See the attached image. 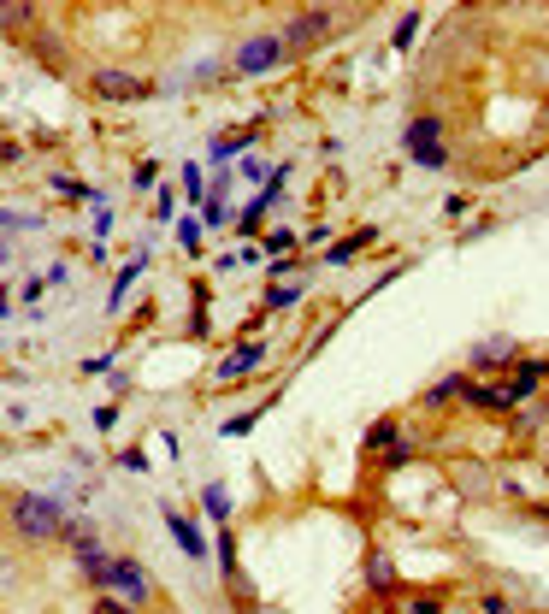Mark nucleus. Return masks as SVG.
<instances>
[{"instance_id": "2f4dec72", "label": "nucleus", "mask_w": 549, "mask_h": 614, "mask_svg": "<svg viewBox=\"0 0 549 614\" xmlns=\"http://www.w3.org/2000/svg\"><path fill=\"white\" fill-rule=\"evenodd\" d=\"M254 420H260V408H248V414H231V420H225V437H243V431H254Z\"/></svg>"}, {"instance_id": "0eeeda50", "label": "nucleus", "mask_w": 549, "mask_h": 614, "mask_svg": "<svg viewBox=\"0 0 549 614\" xmlns=\"http://www.w3.org/2000/svg\"><path fill=\"white\" fill-rule=\"evenodd\" d=\"M160 520H166V532L178 538V550L189 555V561H207V538H201V526H195L183 508H172V502H166V508H160Z\"/></svg>"}, {"instance_id": "37998d69", "label": "nucleus", "mask_w": 549, "mask_h": 614, "mask_svg": "<svg viewBox=\"0 0 549 614\" xmlns=\"http://www.w3.org/2000/svg\"><path fill=\"white\" fill-rule=\"evenodd\" d=\"M248 614H254V609H248Z\"/></svg>"}, {"instance_id": "6e6552de", "label": "nucleus", "mask_w": 549, "mask_h": 614, "mask_svg": "<svg viewBox=\"0 0 549 614\" xmlns=\"http://www.w3.org/2000/svg\"><path fill=\"white\" fill-rule=\"evenodd\" d=\"M443 142H449V130H443L437 113H420V119H408V130H402L408 160H414V154H431V148H443Z\"/></svg>"}, {"instance_id": "7ed1b4c3", "label": "nucleus", "mask_w": 549, "mask_h": 614, "mask_svg": "<svg viewBox=\"0 0 549 614\" xmlns=\"http://www.w3.org/2000/svg\"><path fill=\"white\" fill-rule=\"evenodd\" d=\"M89 95H95V101H113V107H136V101H148V95H154V83H148L142 71L101 65V71L89 77Z\"/></svg>"}, {"instance_id": "cd10ccee", "label": "nucleus", "mask_w": 549, "mask_h": 614, "mask_svg": "<svg viewBox=\"0 0 549 614\" xmlns=\"http://www.w3.org/2000/svg\"><path fill=\"white\" fill-rule=\"evenodd\" d=\"M408 461H414V443H408V437H402L396 449H384V455H378V467H384V473H396V467H408Z\"/></svg>"}, {"instance_id": "4c0bfd02", "label": "nucleus", "mask_w": 549, "mask_h": 614, "mask_svg": "<svg viewBox=\"0 0 549 614\" xmlns=\"http://www.w3.org/2000/svg\"><path fill=\"white\" fill-rule=\"evenodd\" d=\"M172 213H178V201H172V189H160V201H154V219H160V225H166V219H172Z\"/></svg>"}, {"instance_id": "473e14b6", "label": "nucleus", "mask_w": 549, "mask_h": 614, "mask_svg": "<svg viewBox=\"0 0 549 614\" xmlns=\"http://www.w3.org/2000/svg\"><path fill=\"white\" fill-rule=\"evenodd\" d=\"M95 614H136V603H119L113 591H101V597H95Z\"/></svg>"}, {"instance_id": "c9c22d12", "label": "nucleus", "mask_w": 549, "mask_h": 614, "mask_svg": "<svg viewBox=\"0 0 549 614\" xmlns=\"http://www.w3.org/2000/svg\"><path fill=\"white\" fill-rule=\"evenodd\" d=\"M414 166H426V172H443V166H449V148H431V154H414Z\"/></svg>"}, {"instance_id": "4be33fe9", "label": "nucleus", "mask_w": 549, "mask_h": 614, "mask_svg": "<svg viewBox=\"0 0 549 614\" xmlns=\"http://www.w3.org/2000/svg\"><path fill=\"white\" fill-rule=\"evenodd\" d=\"M183 201H189V207H195V213H201V207H207V178H201V166H195V160H183Z\"/></svg>"}, {"instance_id": "423d86ee", "label": "nucleus", "mask_w": 549, "mask_h": 614, "mask_svg": "<svg viewBox=\"0 0 549 614\" xmlns=\"http://www.w3.org/2000/svg\"><path fill=\"white\" fill-rule=\"evenodd\" d=\"M113 591H119L124 603H136V609L154 597V585H148V567H142L136 555H119V561H113Z\"/></svg>"}, {"instance_id": "7c9ffc66", "label": "nucleus", "mask_w": 549, "mask_h": 614, "mask_svg": "<svg viewBox=\"0 0 549 614\" xmlns=\"http://www.w3.org/2000/svg\"><path fill=\"white\" fill-rule=\"evenodd\" d=\"M402 614H443V597L420 591V597H408V609H402Z\"/></svg>"}, {"instance_id": "393cba45", "label": "nucleus", "mask_w": 549, "mask_h": 614, "mask_svg": "<svg viewBox=\"0 0 549 614\" xmlns=\"http://www.w3.org/2000/svg\"><path fill=\"white\" fill-rule=\"evenodd\" d=\"M414 36H420V12H402V24L390 30V48H396V54H408V48H414Z\"/></svg>"}, {"instance_id": "e433bc0d", "label": "nucleus", "mask_w": 549, "mask_h": 614, "mask_svg": "<svg viewBox=\"0 0 549 614\" xmlns=\"http://www.w3.org/2000/svg\"><path fill=\"white\" fill-rule=\"evenodd\" d=\"M479 614H514V609H508V597H496V591H485V597H479Z\"/></svg>"}, {"instance_id": "72a5a7b5", "label": "nucleus", "mask_w": 549, "mask_h": 614, "mask_svg": "<svg viewBox=\"0 0 549 614\" xmlns=\"http://www.w3.org/2000/svg\"><path fill=\"white\" fill-rule=\"evenodd\" d=\"M154 178H160V166H154V160H136V172H130V184H136V189H154Z\"/></svg>"}, {"instance_id": "b1692460", "label": "nucleus", "mask_w": 549, "mask_h": 614, "mask_svg": "<svg viewBox=\"0 0 549 614\" xmlns=\"http://www.w3.org/2000/svg\"><path fill=\"white\" fill-rule=\"evenodd\" d=\"M54 195H65V201H89V207H101V189H89L83 178H65V172H54Z\"/></svg>"}, {"instance_id": "5701e85b", "label": "nucleus", "mask_w": 549, "mask_h": 614, "mask_svg": "<svg viewBox=\"0 0 549 614\" xmlns=\"http://www.w3.org/2000/svg\"><path fill=\"white\" fill-rule=\"evenodd\" d=\"M260 248H266V254H272V260H290V254H302V237H296V231H284V225H278V231H266V237H260Z\"/></svg>"}, {"instance_id": "79ce46f5", "label": "nucleus", "mask_w": 549, "mask_h": 614, "mask_svg": "<svg viewBox=\"0 0 549 614\" xmlns=\"http://www.w3.org/2000/svg\"><path fill=\"white\" fill-rule=\"evenodd\" d=\"M355 614H384V609H355Z\"/></svg>"}, {"instance_id": "dca6fc26", "label": "nucleus", "mask_w": 549, "mask_h": 614, "mask_svg": "<svg viewBox=\"0 0 549 614\" xmlns=\"http://www.w3.org/2000/svg\"><path fill=\"white\" fill-rule=\"evenodd\" d=\"M272 207H278V195H272V189H260V195H248L243 219H237V237H248V243H254V231L266 225V213H272Z\"/></svg>"}, {"instance_id": "20e7f679", "label": "nucleus", "mask_w": 549, "mask_h": 614, "mask_svg": "<svg viewBox=\"0 0 549 614\" xmlns=\"http://www.w3.org/2000/svg\"><path fill=\"white\" fill-rule=\"evenodd\" d=\"M284 60H290L284 36H248V42H237V54H231V71L237 77H266V71H278Z\"/></svg>"}, {"instance_id": "ddd939ff", "label": "nucleus", "mask_w": 549, "mask_h": 614, "mask_svg": "<svg viewBox=\"0 0 549 614\" xmlns=\"http://www.w3.org/2000/svg\"><path fill=\"white\" fill-rule=\"evenodd\" d=\"M254 136H260V124H243V130H225V136H213V142H207V160H213V166H231V160L243 154Z\"/></svg>"}, {"instance_id": "ea45409f", "label": "nucleus", "mask_w": 549, "mask_h": 614, "mask_svg": "<svg viewBox=\"0 0 549 614\" xmlns=\"http://www.w3.org/2000/svg\"><path fill=\"white\" fill-rule=\"evenodd\" d=\"M485 231H496V219H490V213H479V219H473V225H467L461 237H485Z\"/></svg>"}, {"instance_id": "c85d7f7f", "label": "nucleus", "mask_w": 549, "mask_h": 614, "mask_svg": "<svg viewBox=\"0 0 549 614\" xmlns=\"http://www.w3.org/2000/svg\"><path fill=\"white\" fill-rule=\"evenodd\" d=\"M201 231H207L201 219H183V225H178V248H183V254H201Z\"/></svg>"}, {"instance_id": "f03ea898", "label": "nucleus", "mask_w": 549, "mask_h": 614, "mask_svg": "<svg viewBox=\"0 0 549 614\" xmlns=\"http://www.w3.org/2000/svg\"><path fill=\"white\" fill-rule=\"evenodd\" d=\"M337 30H343V12H337V6H302V12H296L284 30H278V36H284V48H290V60H296V54L325 48Z\"/></svg>"}, {"instance_id": "a878e982", "label": "nucleus", "mask_w": 549, "mask_h": 614, "mask_svg": "<svg viewBox=\"0 0 549 614\" xmlns=\"http://www.w3.org/2000/svg\"><path fill=\"white\" fill-rule=\"evenodd\" d=\"M307 296V278L302 284H272V290H266V307H296Z\"/></svg>"}, {"instance_id": "bb28decb", "label": "nucleus", "mask_w": 549, "mask_h": 614, "mask_svg": "<svg viewBox=\"0 0 549 614\" xmlns=\"http://www.w3.org/2000/svg\"><path fill=\"white\" fill-rule=\"evenodd\" d=\"M195 219H201L207 231H225V225H231V207H225V201H207V207H201Z\"/></svg>"}, {"instance_id": "58836bf2", "label": "nucleus", "mask_w": 549, "mask_h": 614, "mask_svg": "<svg viewBox=\"0 0 549 614\" xmlns=\"http://www.w3.org/2000/svg\"><path fill=\"white\" fill-rule=\"evenodd\" d=\"M119 467H130V473H148V455H142V449H124Z\"/></svg>"}, {"instance_id": "9d476101", "label": "nucleus", "mask_w": 549, "mask_h": 614, "mask_svg": "<svg viewBox=\"0 0 549 614\" xmlns=\"http://www.w3.org/2000/svg\"><path fill=\"white\" fill-rule=\"evenodd\" d=\"M461 402H467V408H485V414L514 408V402H508V384H485V378H473V372H467V384H461Z\"/></svg>"}, {"instance_id": "2eb2a0df", "label": "nucleus", "mask_w": 549, "mask_h": 614, "mask_svg": "<svg viewBox=\"0 0 549 614\" xmlns=\"http://www.w3.org/2000/svg\"><path fill=\"white\" fill-rule=\"evenodd\" d=\"M378 243V225H361V231H349L337 248H325V266H349L355 254H366V248Z\"/></svg>"}, {"instance_id": "a211bd4d", "label": "nucleus", "mask_w": 549, "mask_h": 614, "mask_svg": "<svg viewBox=\"0 0 549 614\" xmlns=\"http://www.w3.org/2000/svg\"><path fill=\"white\" fill-rule=\"evenodd\" d=\"M201 514H207L213 526H231V491H225L219 479H207V485H201Z\"/></svg>"}, {"instance_id": "a19ab883", "label": "nucleus", "mask_w": 549, "mask_h": 614, "mask_svg": "<svg viewBox=\"0 0 549 614\" xmlns=\"http://www.w3.org/2000/svg\"><path fill=\"white\" fill-rule=\"evenodd\" d=\"M83 372H89V378H95V372H113V355H89V361H83Z\"/></svg>"}, {"instance_id": "f257e3e1", "label": "nucleus", "mask_w": 549, "mask_h": 614, "mask_svg": "<svg viewBox=\"0 0 549 614\" xmlns=\"http://www.w3.org/2000/svg\"><path fill=\"white\" fill-rule=\"evenodd\" d=\"M6 514H12V526H18V538H30V544L60 538V526H65L60 496H42V491H18L6 502Z\"/></svg>"}, {"instance_id": "aec40b11", "label": "nucleus", "mask_w": 549, "mask_h": 614, "mask_svg": "<svg viewBox=\"0 0 549 614\" xmlns=\"http://www.w3.org/2000/svg\"><path fill=\"white\" fill-rule=\"evenodd\" d=\"M113 561H119V555H83V561H77V567H83V579H89V585H95V591H113Z\"/></svg>"}, {"instance_id": "f3484780", "label": "nucleus", "mask_w": 549, "mask_h": 614, "mask_svg": "<svg viewBox=\"0 0 549 614\" xmlns=\"http://www.w3.org/2000/svg\"><path fill=\"white\" fill-rule=\"evenodd\" d=\"M402 437H408V431H402V420H396V414H384V420H372V431H366V455H384V449H396V443H402Z\"/></svg>"}, {"instance_id": "c756f323", "label": "nucleus", "mask_w": 549, "mask_h": 614, "mask_svg": "<svg viewBox=\"0 0 549 614\" xmlns=\"http://www.w3.org/2000/svg\"><path fill=\"white\" fill-rule=\"evenodd\" d=\"M467 213H473V195H467V189H461V195H449V201H443V219H449V225H461V219H467Z\"/></svg>"}, {"instance_id": "4468645a", "label": "nucleus", "mask_w": 549, "mask_h": 614, "mask_svg": "<svg viewBox=\"0 0 549 614\" xmlns=\"http://www.w3.org/2000/svg\"><path fill=\"white\" fill-rule=\"evenodd\" d=\"M60 544H71V555H77V561L107 550V544H101V532H95V520H65V526H60Z\"/></svg>"}, {"instance_id": "6ab92c4d", "label": "nucleus", "mask_w": 549, "mask_h": 614, "mask_svg": "<svg viewBox=\"0 0 549 614\" xmlns=\"http://www.w3.org/2000/svg\"><path fill=\"white\" fill-rule=\"evenodd\" d=\"M461 384H467V372H443L420 402H426V408H449V402H461Z\"/></svg>"}, {"instance_id": "1a4fd4ad", "label": "nucleus", "mask_w": 549, "mask_h": 614, "mask_svg": "<svg viewBox=\"0 0 549 614\" xmlns=\"http://www.w3.org/2000/svg\"><path fill=\"white\" fill-rule=\"evenodd\" d=\"M502 384H508V402H532V396L549 384V361H520Z\"/></svg>"}, {"instance_id": "39448f33", "label": "nucleus", "mask_w": 549, "mask_h": 614, "mask_svg": "<svg viewBox=\"0 0 549 614\" xmlns=\"http://www.w3.org/2000/svg\"><path fill=\"white\" fill-rule=\"evenodd\" d=\"M520 361H526V355H520V343H508V337H485V343H473V355H467L473 372H514Z\"/></svg>"}, {"instance_id": "9b49d317", "label": "nucleus", "mask_w": 549, "mask_h": 614, "mask_svg": "<svg viewBox=\"0 0 549 614\" xmlns=\"http://www.w3.org/2000/svg\"><path fill=\"white\" fill-rule=\"evenodd\" d=\"M260 361H266V343H254V337H248V343H237V349L219 361V384H237V378H248Z\"/></svg>"}, {"instance_id": "f704fd0d", "label": "nucleus", "mask_w": 549, "mask_h": 614, "mask_svg": "<svg viewBox=\"0 0 549 614\" xmlns=\"http://www.w3.org/2000/svg\"><path fill=\"white\" fill-rule=\"evenodd\" d=\"M95 431H119V402H101L95 408Z\"/></svg>"}, {"instance_id": "412c9836", "label": "nucleus", "mask_w": 549, "mask_h": 614, "mask_svg": "<svg viewBox=\"0 0 549 614\" xmlns=\"http://www.w3.org/2000/svg\"><path fill=\"white\" fill-rule=\"evenodd\" d=\"M142 272H148V254H136V260L124 266L119 278H113V296H107V313H119V307H124V290H130V284H136Z\"/></svg>"}, {"instance_id": "f8f14e48", "label": "nucleus", "mask_w": 549, "mask_h": 614, "mask_svg": "<svg viewBox=\"0 0 549 614\" xmlns=\"http://www.w3.org/2000/svg\"><path fill=\"white\" fill-rule=\"evenodd\" d=\"M396 585H402L396 561H390L384 550H372L366 555V591H372V597H396Z\"/></svg>"}]
</instances>
